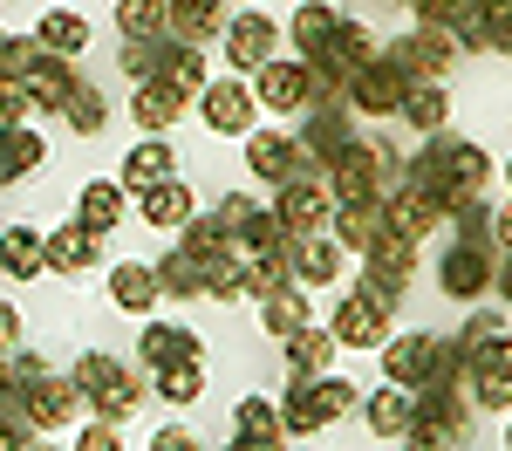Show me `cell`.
I'll return each instance as SVG.
<instances>
[{"label": "cell", "instance_id": "6da1fadb", "mask_svg": "<svg viewBox=\"0 0 512 451\" xmlns=\"http://www.w3.org/2000/svg\"><path fill=\"white\" fill-rule=\"evenodd\" d=\"M403 185H410V192H424V199L451 219L458 205L485 199V185H492V158H485L478 144H465V137L431 130V144H424L417 158H403Z\"/></svg>", "mask_w": 512, "mask_h": 451}, {"label": "cell", "instance_id": "7a4b0ae2", "mask_svg": "<svg viewBox=\"0 0 512 451\" xmlns=\"http://www.w3.org/2000/svg\"><path fill=\"white\" fill-rule=\"evenodd\" d=\"M403 185V151L390 137H349V151L328 164V199L335 205H383Z\"/></svg>", "mask_w": 512, "mask_h": 451}, {"label": "cell", "instance_id": "3957f363", "mask_svg": "<svg viewBox=\"0 0 512 451\" xmlns=\"http://www.w3.org/2000/svg\"><path fill=\"white\" fill-rule=\"evenodd\" d=\"M7 363H14V383H21V424H28V431H62V424L82 410L76 383H69V376H55L41 356L14 349Z\"/></svg>", "mask_w": 512, "mask_h": 451}, {"label": "cell", "instance_id": "277c9868", "mask_svg": "<svg viewBox=\"0 0 512 451\" xmlns=\"http://www.w3.org/2000/svg\"><path fill=\"white\" fill-rule=\"evenodd\" d=\"M69 383H76L82 404H96V417H110V424H123L130 410H144V376L130 363H117V356H103V349H89L76 369H69Z\"/></svg>", "mask_w": 512, "mask_h": 451}, {"label": "cell", "instance_id": "5b68a950", "mask_svg": "<svg viewBox=\"0 0 512 451\" xmlns=\"http://www.w3.org/2000/svg\"><path fill=\"white\" fill-rule=\"evenodd\" d=\"M0 76H14L28 96H35V110H62L69 96H76V69L62 62V55H48L35 35H14L7 41V55H0Z\"/></svg>", "mask_w": 512, "mask_h": 451}, {"label": "cell", "instance_id": "8992f818", "mask_svg": "<svg viewBox=\"0 0 512 451\" xmlns=\"http://www.w3.org/2000/svg\"><path fill=\"white\" fill-rule=\"evenodd\" d=\"M355 404V383L349 376H301V383H287V397H280V431L287 438H315V431H328L342 410Z\"/></svg>", "mask_w": 512, "mask_h": 451}, {"label": "cell", "instance_id": "52a82bcc", "mask_svg": "<svg viewBox=\"0 0 512 451\" xmlns=\"http://www.w3.org/2000/svg\"><path fill=\"white\" fill-rule=\"evenodd\" d=\"M383 376H390V390L465 383V369H458V349H451V342H437V335H396V342H383Z\"/></svg>", "mask_w": 512, "mask_h": 451}, {"label": "cell", "instance_id": "ba28073f", "mask_svg": "<svg viewBox=\"0 0 512 451\" xmlns=\"http://www.w3.org/2000/svg\"><path fill=\"white\" fill-rule=\"evenodd\" d=\"M472 431V404H465V383H424L410 397V431L417 445H437V451H458Z\"/></svg>", "mask_w": 512, "mask_h": 451}, {"label": "cell", "instance_id": "9c48e42d", "mask_svg": "<svg viewBox=\"0 0 512 451\" xmlns=\"http://www.w3.org/2000/svg\"><path fill=\"white\" fill-rule=\"evenodd\" d=\"M383 62H390L410 89H424V82H431V89H444V82H451V69H458V41L444 35V28H410L403 41H390V48H383Z\"/></svg>", "mask_w": 512, "mask_h": 451}, {"label": "cell", "instance_id": "30bf717a", "mask_svg": "<svg viewBox=\"0 0 512 451\" xmlns=\"http://www.w3.org/2000/svg\"><path fill=\"white\" fill-rule=\"evenodd\" d=\"M410 274H417V240H396V233H383V240L362 253V287H355V294H362L369 308L396 315V301H403Z\"/></svg>", "mask_w": 512, "mask_h": 451}, {"label": "cell", "instance_id": "8fae6325", "mask_svg": "<svg viewBox=\"0 0 512 451\" xmlns=\"http://www.w3.org/2000/svg\"><path fill=\"white\" fill-rule=\"evenodd\" d=\"M437 287H444V294H458V301H478V294H485V287H499V294H506V260H492V253H478V246H451V253H444V260H437Z\"/></svg>", "mask_w": 512, "mask_h": 451}, {"label": "cell", "instance_id": "7c38bea8", "mask_svg": "<svg viewBox=\"0 0 512 451\" xmlns=\"http://www.w3.org/2000/svg\"><path fill=\"white\" fill-rule=\"evenodd\" d=\"M280 260H287V281L294 287L342 281V246L328 240V226H315V233H287V240H280Z\"/></svg>", "mask_w": 512, "mask_h": 451}, {"label": "cell", "instance_id": "4fadbf2b", "mask_svg": "<svg viewBox=\"0 0 512 451\" xmlns=\"http://www.w3.org/2000/svg\"><path fill=\"white\" fill-rule=\"evenodd\" d=\"M403 89H410V82H403V76L390 69V62L376 55V62H362V69L349 76V89H342V103H349L355 117H396Z\"/></svg>", "mask_w": 512, "mask_h": 451}, {"label": "cell", "instance_id": "5bb4252c", "mask_svg": "<svg viewBox=\"0 0 512 451\" xmlns=\"http://www.w3.org/2000/svg\"><path fill=\"white\" fill-rule=\"evenodd\" d=\"M458 55H506L512 48V0H478L472 14L451 28Z\"/></svg>", "mask_w": 512, "mask_h": 451}, {"label": "cell", "instance_id": "9a60e30c", "mask_svg": "<svg viewBox=\"0 0 512 451\" xmlns=\"http://www.w3.org/2000/svg\"><path fill=\"white\" fill-rule=\"evenodd\" d=\"M253 103H267L274 117H294L315 103V82H308V62H267L253 69Z\"/></svg>", "mask_w": 512, "mask_h": 451}, {"label": "cell", "instance_id": "2e32d148", "mask_svg": "<svg viewBox=\"0 0 512 451\" xmlns=\"http://www.w3.org/2000/svg\"><path fill=\"white\" fill-rule=\"evenodd\" d=\"M246 164L267 178V185H294V178H315V164L294 151V137H280V130H246Z\"/></svg>", "mask_w": 512, "mask_h": 451}, {"label": "cell", "instance_id": "e0dca14e", "mask_svg": "<svg viewBox=\"0 0 512 451\" xmlns=\"http://www.w3.org/2000/svg\"><path fill=\"white\" fill-rule=\"evenodd\" d=\"M349 137H355V130H349V117H342V103H321L315 117H301V137H294V151L315 164V171H328V164L349 151Z\"/></svg>", "mask_w": 512, "mask_h": 451}, {"label": "cell", "instance_id": "ac0fdd59", "mask_svg": "<svg viewBox=\"0 0 512 451\" xmlns=\"http://www.w3.org/2000/svg\"><path fill=\"white\" fill-rule=\"evenodd\" d=\"M198 110H205V123H212V130H219V137H246V130H253V89H246V82H205V89H198Z\"/></svg>", "mask_w": 512, "mask_h": 451}, {"label": "cell", "instance_id": "d6986e66", "mask_svg": "<svg viewBox=\"0 0 512 451\" xmlns=\"http://www.w3.org/2000/svg\"><path fill=\"white\" fill-rule=\"evenodd\" d=\"M328 335H335V349H383V335H390V315H383V308H369L362 294H349V301H335V315H328Z\"/></svg>", "mask_w": 512, "mask_h": 451}, {"label": "cell", "instance_id": "ffe728a7", "mask_svg": "<svg viewBox=\"0 0 512 451\" xmlns=\"http://www.w3.org/2000/svg\"><path fill=\"white\" fill-rule=\"evenodd\" d=\"M0 274L7 281H41L48 274V233H35V226H0Z\"/></svg>", "mask_w": 512, "mask_h": 451}, {"label": "cell", "instance_id": "44dd1931", "mask_svg": "<svg viewBox=\"0 0 512 451\" xmlns=\"http://www.w3.org/2000/svg\"><path fill=\"white\" fill-rule=\"evenodd\" d=\"M226 62L233 69H267L274 62V21L267 14H233L226 21Z\"/></svg>", "mask_w": 512, "mask_h": 451}, {"label": "cell", "instance_id": "7402d4cb", "mask_svg": "<svg viewBox=\"0 0 512 451\" xmlns=\"http://www.w3.org/2000/svg\"><path fill=\"white\" fill-rule=\"evenodd\" d=\"M274 219L287 226V233H315V226H328V185H321V178H294V185H280Z\"/></svg>", "mask_w": 512, "mask_h": 451}, {"label": "cell", "instance_id": "603a6c76", "mask_svg": "<svg viewBox=\"0 0 512 451\" xmlns=\"http://www.w3.org/2000/svg\"><path fill=\"white\" fill-rule=\"evenodd\" d=\"M185 103H192V96H185V89H171V82H137V89H130V117L144 123V130H151V137H164V130H171V123L185 117Z\"/></svg>", "mask_w": 512, "mask_h": 451}, {"label": "cell", "instance_id": "cb8c5ba5", "mask_svg": "<svg viewBox=\"0 0 512 451\" xmlns=\"http://www.w3.org/2000/svg\"><path fill=\"white\" fill-rule=\"evenodd\" d=\"M383 226H390L396 240H424V233H437L444 226V212H437L424 192H410V185H396L390 199H383Z\"/></svg>", "mask_w": 512, "mask_h": 451}, {"label": "cell", "instance_id": "d4e9b609", "mask_svg": "<svg viewBox=\"0 0 512 451\" xmlns=\"http://www.w3.org/2000/svg\"><path fill=\"white\" fill-rule=\"evenodd\" d=\"M137 349H144V363H151V369H171V363H205V342H198L192 328H178V322H151L144 335H137Z\"/></svg>", "mask_w": 512, "mask_h": 451}, {"label": "cell", "instance_id": "484cf974", "mask_svg": "<svg viewBox=\"0 0 512 451\" xmlns=\"http://www.w3.org/2000/svg\"><path fill=\"white\" fill-rule=\"evenodd\" d=\"M171 171H178V158H171V144H164V137H144V144H137V151L123 158V178H117V185L144 199V192H158V185L171 178Z\"/></svg>", "mask_w": 512, "mask_h": 451}, {"label": "cell", "instance_id": "4316f807", "mask_svg": "<svg viewBox=\"0 0 512 451\" xmlns=\"http://www.w3.org/2000/svg\"><path fill=\"white\" fill-rule=\"evenodd\" d=\"M328 226H335L328 240L342 246V253H369V246L390 233V226H383V205H335V212H328Z\"/></svg>", "mask_w": 512, "mask_h": 451}, {"label": "cell", "instance_id": "83f0119b", "mask_svg": "<svg viewBox=\"0 0 512 451\" xmlns=\"http://www.w3.org/2000/svg\"><path fill=\"white\" fill-rule=\"evenodd\" d=\"M280 349H287V376H294V383H301V376H328V363H335V335L315 328V322L294 328Z\"/></svg>", "mask_w": 512, "mask_h": 451}, {"label": "cell", "instance_id": "f1b7e54d", "mask_svg": "<svg viewBox=\"0 0 512 451\" xmlns=\"http://www.w3.org/2000/svg\"><path fill=\"white\" fill-rule=\"evenodd\" d=\"M342 21H349V14H335L328 0L301 7V14H294V48H301V62H321V55L335 48V35H342Z\"/></svg>", "mask_w": 512, "mask_h": 451}, {"label": "cell", "instance_id": "f546056e", "mask_svg": "<svg viewBox=\"0 0 512 451\" xmlns=\"http://www.w3.org/2000/svg\"><path fill=\"white\" fill-rule=\"evenodd\" d=\"M41 158H48V144H41L28 123H7L0 130V185H21L28 171H41Z\"/></svg>", "mask_w": 512, "mask_h": 451}, {"label": "cell", "instance_id": "4dcf8cb0", "mask_svg": "<svg viewBox=\"0 0 512 451\" xmlns=\"http://www.w3.org/2000/svg\"><path fill=\"white\" fill-rule=\"evenodd\" d=\"M158 274H151V267H144V260H123V267H110V301H117V308H130V315H151V308H158Z\"/></svg>", "mask_w": 512, "mask_h": 451}, {"label": "cell", "instance_id": "1f68e13d", "mask_svg": "<svg viewBox=\"0 0 512 451\" xmlns=\"http://www.w3.org/2000/svg\"><path fill=\"white\" fill-rule=\"evenodd\" d=\"M226 28V14H219V0H171V41H185V48H205V41Z\"/></svg>", "mask_w": 512, "mask_h": 451}, {"label": "cell", "instance_id": "d6a6232c", "mask_svg": "<svg viewBox=\"0 0 512 451\" xmlns=\"http://www.w3.org/2000/svg\"><path fill=\"white\" fill-rule=\"evenodd\" d=\"M48 267H55V274H89V267H96V233H89V226H55V233H48Z\"/></svg>", "mask_w": 512, "mask_h": 451}, {"label": "cell", "instance_id": "836d02e7", "mask_svg": "<svg viewBox=\"0 0 512 451\" xmlns=\"http://www.w3.org/2000/svg\"><path fill=\"white\" fill-rule=\"evenodd\" d=\"M123 205H130V192H123V185H110V178H96V185H82L76 219L89 226V233H96V240H103V233H110V226L123 219Z\"/></svg>", "mask_w": 512, "mask_h": 451}, {"label": "cell", "instance_id": "e575fe53", "mask_svg": "<svg viewBox=\"0 0 512 451\" xmlns=\"http://www.w3.org/2000/svg\"><path fill=\"white\" fill-rule=\"evenodd\" d=\"M35 41L48 48V55H62V62H69V55L89 48V21L69 14V7H48V14H41V28H35Z\"/></svg>", "mask_w": 512, "mask_h": 451}, {"label": "cell", "instance_id": "d590c367", "mask_svg": "<svg viewBox=\"0 0 512 451\" xmlns=\"http://www.w3.org/2000/svg\"><path fill=\"white\" fill-rule=\"evenodd\" d=\"M117 28H123V41L171 35V0H117Z\"/></svg>", "mask_w": 512, "mask_h": 451}, {"label": "cell", "instance_id": "8d00e7d4", "mask_svg": "<svg viewBox=\"0 0 512 451\" xmlns=\"http://www.w3.org/2000/svg\"><path fill=\"white\" fill-rule=\"evenodd\" d=\"M151 274H158V287L171 294V301H192V294H205V260H192L185 246H171Z\"/></svg>", "mask_w": 512, "mask_h": 451}, {"label": "cell", "instance_id": "74e56055", "mask_svg": "<svg viewBox=\"0 0 512 451\" xmlns=\"http://www.w3.org/2000/svg\"><path fill=\"white\" fill-rule=\"evenodd\" d=\"M260 315H267V335H280V342H287V335H294V328H308V287H274V294H267V301H260Z\"/></svg>", "mask_w": 512, "mask_h": 451}, {"label": "cell", "instance_id": "f35d334b", "mask_svg": "<svg viewBox=\"0 0 512 451\" xmlns=\"http://www.w3.org/2000/svg\"><path fill=\"white\" fill-rule=\"evenodd\" d=\"M158 82H171V89H185V96H198V89H205V55H198V48H185V41H171V35H164Z\"/></svg>", "mask_w": 512, "mask_h": 451}, {"label": "cell", "instance_id": "ab89813d", "mask_svg": "<svg viewBox=\"0 0 512 451\" xmlns=\"http://www.w3.org/2000/svg\"><path fill=\"white\" fill-rule=\"evenodd\" d=\"M62 117H69L76 137H103V123H110V96H103L96 82H76V96L62 103Z\"/></svg>", "mask_w": 512, "mask_h": 451}, {"label": "cell", "instance_id": "60d3db41", "mask_svg": "<svg viewBox=\"0 0 512 451\" xmlns=\"http://www.w3.org/2000/svg\"><path fill=\"white\" fill-rule=\"evenodd\" d=\"M362 417H369L376 438H403V431H410V397H403V390H369V397H362Z\"/></svg>", "mask_w": 512, "mask_h": 451}, {"label": "cell", "instance_id": "b9f144b4", "mask_svg": "<svg viewBox=\"0 0 512 451\" xmlns=\"http://www.w3.org/2000/svg\"><path fill=\"white\" fill-rule=\"evenodd\" d=\"M198 205H192V192H185V185H178V178H164L158 192H144V226H185V219H192Z\"/></svg>", "mask_w": 512, "mask_h": 451}, {"label": "cell", "instance_id": "7bdbcfd3", "mask_svg": "<svg viewBox=\"0 0 512 451\" xmlns=\"http://www.w3.org/2000/svg\"><path fill=\"white\" fill-rule=\"evenodd\" d=\"M396 117H410L424 137H431V130H444V123H451V96H444V89H431V82H424V89H403Z\"/></svg>", "mask_w": 512, "mask_h": 451}, {"label": "cell", "instance_id": "ee69618b", "mask_svg": "<svg viewBox=\"0 0 512 451\" xmlns=\"http://www.w3.org/2000/svg\"><path fill=\"white\" fill-rule=\"evenodd\" d=\"M376 55H383V41L369 35V28H362V21H342V35H335V48H328V55H321V62H335V69H362V62H376Z\"/></svg>", "mask_w": 512, "mask_h": 451}, {"label": "cell", "instance_id": "f6af8a7d", "mask_svg": "<svg viewBox=\"0 0 512 451\" xmlns=\"http://www.w3.org/2000/svg\"><path fill=\"white\" fill-rule=\"evenodd\" d=\"M233 431L267 438V445H280V438H287V431H280V404H274V397H239V404H233Z\"/></svg>", "mask_w": 512, "mask_h": 451}, {"label": "cell", "instance_id": "bcb514c9", "mask_svg": "<svg viewBox=\"0 0 512 451\" xmlns=\"http://www.w3.org/2000/svg\"><path fill=\"white\" fill-rule=\"evenodd\" d=\"M158 390H164V404H198V397H205V363L158 369Z\"/></svg>", "mask_w": 512, "mask_h": 451}, {"label": "cell", "instance_id": "7dc6e473", "mask_svg": "<svg viewBox=\"0 0 512 451\" xmlns=\"http://www.w3.org/2000/svg\"><path fill=\"white\" fill-rule=\"evenodd\" d=\"M158 62H164V35L158 41H123V55H117V69L130 82H151V76H158Z\"/></svg>", "mask_w": 512, "mask_h": 451}, {"label": "cell", "instance_id": "c3c4849f", "mask_svg": "<svg viewBox=\"0 0 512 451\" xmlns=\"http://www.w3.org/2000/svg\"><path fill=\"white\" fill-rule=\"evenodd\" d=\"M472 397H478V410L506 417V410H512V376H492V369H478V376H472Z\"/></svg>", "mask_w": 512, "mask_h": 451}, {"label": "cell", "instance_id": "681fc988", "mask_svg": "<svg viewBox=\"0 0 512 451\" xmlns=\"http://www.w3.org/2000/svg\"><path fill=\"white\" fill-rule=\"evenodd\" d=\"M28 117H35V96L14 76H0V130H7V123H28Z\"/></svg>", "mask_w": 512, "mask_h": 451}, {"label": "cell", "instance_id": "f907efd6", "mask_svg": "<svg viewBox=\"0 0 512 451\" xmlns=\"http://www.w3.org/2000/svg\"><path fill=\"white\" fill-rule=\"evenodd\" d=\"M76 451H123L117 424H110V417H96V424H89V431H82V445H76Z\"/></svg>", "mask_w": 512, "mask_h": 451}, {"label": "cell", "instance_id": "816d5d0a", "mask_svg": "<svg viewBox=\"0 0 512 451\" xmlns=\"http://www.w3.org/2000/svg\"><path fill=\"white\" fill-rule=\"evenodd\" d=\"M0 417H21V383H14V363H0Z\"/></svg>", "mask_w": 512, "mask_h": 451}, {"label": "cell", "instance_id": "f5cc1de1", "mask_svg": "<svg viewBox=\"0 0 512 451\" xmlns=\"http://www.w3.org/2000/svg\"><path fill=\"white\" fill-rule=\"evenodd\" d=\"M28 438H35V431H28L21 417H0V451H28Z\"/></svg>", "mask_w": 512, "mask_h": 451}, {"label": "cell", "instance_id": "db71d44e", "mask_svg": "<svg viewBox=\"0 0 512 451\" xmlns=\"http://www.w3.org/2000/svg\"><path fill=\"white\" fill-rule=\"evenodd\" d=\"M151 451H205L192 438V431H158V438H151Z\"/></svg>", "mask_w": 512, "mask_h": 451}, {"label": "cell", "instance_id": "11a10c76", "mask_svg": "<svg viewBox=\"0 0 512 451\" xmlns=\"http://www.w3.org/2000/svg\"><path fill=\"white\" fill-rule=\"evenodd\" d=\"M14 342H21V315H14V308H7V301H0V356H7V349H14Z\"/></svg>", "mask_w": 512, "mask_h": 451}, {"label": "cell", "instance_id": "9f6ffc18", "mask_svg": "<svg viewBox=\"0 0 512 451\" xmlns=\"http://www.w3.org/2000/svg\"><path fill=\"white\" fill-rule=\"evenodd\" d=\"M226 451H280V445H267V438H246V431H233V445Z\"/></svg>", "mask_w": 512, "mask_h": 451}, {"label": "cell", "instance_id": "6f0895ef", "mask_svg": "<svg viewBox=\"0 0 512 451\" xmlns=\"http://www.w3.org/2000/svg\"><path fill=\"white\" fill-rule=\"evenodd\" d=\"M396 451H437V445H417V438H403V445H396Z\"/></svg>", "mask_w": 512, "mask_h": 451}, {"label": "cell", "instance_id": "680465c9", "mask_svg": "<svg viewBox=\"0 0 512 451\" xmlns=\"http://www.w3.org/2000/svg\"><path fill=\"white\" fill-rule=\"evenodd\" d=\"M7 41H14V35H7V28H0V55H7Z\"/></svg>", "mask_w": 512, "mask_h": 451}, {"label": "cell", "instance_id": "91938a15", "mask_svg": "<svg viewBox=\"0 0 512 451\" xmlns=\"http://www.w3.org/2000/svg\"><path fill=\"white\" fill-rule=\"evenodd\" d=\"M28 451H62V445H28Z\"/></svg>", "mask_w": 512, "mask_h": 451}]
</instances>
